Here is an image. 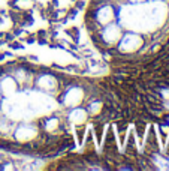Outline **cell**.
<instances>
[{"instance_id":"6da1fadb","label":"cell","mask_w":169,"mask_h":171,"mask_svg":"<svg viewBox=\"0 0 169 171\" xmlns=\"http://www.w3.org/2000/svg\"><path fill=\"white\" fill-rule=\"evenodd\" d=\"M100 78L15 57L0 62V150L55 158L75 149L109 114Z\"/></svg>"},{"instance_id":"7a4b0ae2","label":"cell","mask_w":169,"mask_h":171,"mask_svg":"<svg viewBox=\"0 0 169 171\" xmlns=\"http://www.w3.org/2000/svg\"><path fill=\"white\" fill-rule=\"evenodd\" d=\"M82 23L97 53L117 66L150 63L169 47V0H88Z\"/></svg>"}]
</instances>
